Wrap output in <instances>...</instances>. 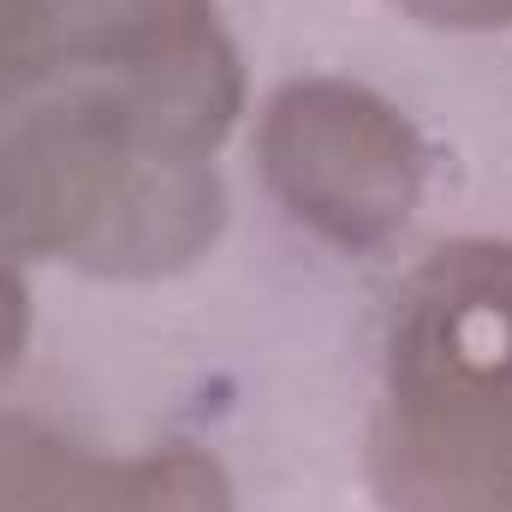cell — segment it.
Returning <instances> with one entry per match:
<instances>
[{"label":"cell","instance_id":"obj_1","mask_svg":"<svg viewBox=\"0 0 512 512\" xmlns=\"http://www.w3.org/2000/svg\"><path fill=\"white\" fill-rule=\"evenodd\" d=\"M227 227L209 155L149 143L96 72L60 66L0 120V245L102 280L191 268Z\"/></svg>","mask_w":512,"mask_h":512},{"label":"cell","instance_id":"obj_2","mask_svg":"<svg viewBox=\"0 0 512 512\" xmlns=\"http://www.w3.org/2000/svg\"><path fill=\"white\" fill-rule=\"evenodd\" d=\"M256 155L292 221L346 251H370L411 221L429 167L417 126L352 78L280 84L262 108Z\"/></svg>","mask_w":512,"mask_h":512},{"label":"cell","instance_id":"obj_3","mask_svg":"<svg viewBox=\"0 0 512 512\" xmlns=\"http://www.w3.org/2000/svg\"><path fill=\"white\" fill-rule=\"evenodd\" d=\"M382 411L435 429H512V239L441 245L399 286Z\"/></svg>","mask_w":512,"mask_h":512},{"label":"cell","instance_id":"obj_4","mask_svg":"<svg viewBox=\"0 0 512 512\" xmlns=\"http://www.w3.org/2000/svg\"><path fill=\"white\" fill-rule=\"evenodd\" d=\"M66 66L126 72L155 54H173L215 24V0H48Z\"/></svg>","mask_w":512,"mask_h":512},{"label":"cell","instance_id":"obj_5","mask_svg":"<svg viewBox=\"0 0 512 512\" xmlns=\"http://www.w3.org/2000/svg\"><path fill=\"white\" fill-rule=\"evenodd\" d=\"M72 512H233V483L203 447H155L126 465H96Z\"/></svg>","mask_w":512,"mask_h":512},{"label":"cell","instance_id":"obj_6","mask_svg":"<svg viewBox=\"0 0 512 512\" xmlns=\"http://www.w3.org/2000/svg\"><path fill=\"white\" fill-rule=\"evenodd\" d=\"M96 459L24 411H0V512H72Z\"/></svg>","mask_w":512,"mask_h":512},{"label":"cell","instance_id":"obj_7","mask_svg":"<svg viewBox=\"0 0 512 512\" xmlns=\"http://www.w3.org/2000/svg\"><path fill=\"white\" fill-rule=\"evenodd\" d=\"M66 66L48 0H0V120H12Z\"/></svg>","mask_w":512,"mask_h":512},{"label":"cell","instance_id":"obj_8","mask_svg":"<svg viewBox=\"0 0 512 512\" xmlns=\"http://www.w3.org/2000/svg\"><path fill=\"white\" fill-rule=\"evenodd\" d=\"M393 6L429 30H501V24H512V0H393Z\"/></svg>","mask_w":512,"mask_h":512},{"label":"cell","instance_id":"obj_9","mask_svg":"<svg viewBox=\"0 0 512 512\" xmlns=\"http://www.w3.org/2000/svg\"><path fill=\"white\" fill-rule=\"evenodd\" d=\"M24 340H30V292L0 251V376L24 358Z\"/></svg>","mask_w":512,"mask_h":512},{"label":"cell","instance_id":"obj_10","mask_svg":"<svg viewBox=\"0 0 512 512\" xmlns=\"http://www.w3.org/2000/svg\"><path fill=\"white\" fill-rule=\"evenodd\" d=\"M507 512H512V453H507Z\"/></svg>","mask_w":512,"mask_h":512}]
</instances>
